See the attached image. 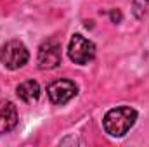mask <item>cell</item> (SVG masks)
<instances>
[{"label": "cell", "mask_w": 149, "mask_h": 147, "mask_svg": "<svg viewBox=\"0 0 149 147\" xmlns=\"http://www.w3.org/2000/svg\"><path fill=\"white\" fill-rule=\"evenodd\" d=\"M135 121H137V111L130 106H120L109 109L104 114L102 126L108 135L120 139L128 133V130L135 125Z\"/></svg>", "instance_id": "6da1fadb"}, {"label": "cell", "mask_w": 149, "mask_h": 147, "mask_svg": "<svg viewBox=\"0 0 149 147\" xmlns=\"http://www.w3.org/2000/svg\"><path fill=\"white\" fill-rule=\"evenodd\" d=\"M28 61H30V52L21 40H9L0 50V62L10 71L23 68Z\"/></svg>", "instance_id": "7a4b0ae2"}, {"label": "cell", "mask_w": 149, "mask_h": 147, "mask_svg": "<svg viewBox=\"0 0 149 147\" xmlns=\"http://www.w3.org/2000/svg\"><path fill=\"white\" fill-rule=\"evenodd\" d=\"M68 55L74 64L85 66L88 64L94 57H95V45L94 42H90L88 38L81 37V35H73L68 45Z\"/></svg>", "instance_id": "3957f363"}, {"label": "cell", "mask_w": 149, "mask_h": 147, "mask_svg": "<svg viewBox=\"0 0 149 147\" xmlns=\"http://www.w3.org/2000/svg\"><path fill=\"white\" fill-rule=\"evenodd\" d=\"M78 94V87L71 80H56L47 87V95L52 104L64 106Z\"/></svg>", "instance_id": "277c9868"}, {"label": "cell", "mask_w": 149, "mask_h": 147, "mask_svg": "<svg viewBox=\"0 0 149 147\" xmlns=\"http://www.w3.org/2000/svg\"><path fill=\"white\" fill-rule=\"evenodd\" d=\"M37 62L40 69H54L61 64V45L56 38H49L40 45Z\"/></svg>", "instance_id": "5b68a950"}, {"label": "cell", "mask_w": 149, "mask_h": 147, "mask_svg": "<svg viewBox=\"0 0 149 147\" xmlns=\"http://www.w3.org/2000/svg\"><path fill=\"white\" fill-rule=\"evenodd\" d=\"M17 125V109L10 101H0V133H9Z\"/></svg>", "instance_id": "8992f818"}, {"label": "cell", "mask_w": 149, "mask_h": 147, "mask_svg": "<svg viewBox=\"0 0 149 147\" xmlns=\"http://www.w3.org/2000/svg\"><path fill=\"white\" fill-rule=\"evenodd\" d=\"M16 94H17V97L23 102H28V104L37 102L38 97H40V85L37 81H33V80H26V81L17 85Z\"/></svg>", "instance_id": "52a82bcc"}, {"label": "cell", "mask_w": 149, "mask_h": 147, "mask_svg": "<svg viewBox=\"0 0 149 147\" xmlns=\"http://www.w3.org/2000/svg\"><path fill=\"white\" fill-rule=\"evenodd\" d=\"M148 5H149V0H134V14H135V17H142L146 14Z\"/></svg>", "instance_id": "ba28073f"}]
</instances>
